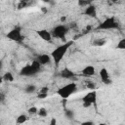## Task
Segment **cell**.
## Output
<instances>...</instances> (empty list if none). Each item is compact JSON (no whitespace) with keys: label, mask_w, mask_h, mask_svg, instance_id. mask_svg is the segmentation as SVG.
<instances>
[{"label":"cell","mask_w":125,"mask_h":125,"mask_svg":"<svg viewBox=\"0 0 125 125\" xmlns=\"http://www.w3.org/2000/svg\"><path fill=\"white\" fill-rule=\"evenodd\" d=\"M73 44V41L70 40V41H65L63 42L62 45H59L57 48H55L52 52H51V57H52V60L53 62H55L56 66H59L60 65V62L63 59V57L65 56L66 52L68 51V49L72 46Z\"/></svg>","instance_id":"6da1fadb"},{"label":"cell","mask_w":125,"mask_h":125,"mask_svg":"<svg viewBox=\"0 0 125 125\" xmlns=\"http://www.w3.org/2000/svg\"><path fill=\"white\" fill-rule=\"evenodd\" d=\"M42 69V65L35 60L33 61L31 63L24 65L23 67H21V69L20 70V75L21 76H34L36 74H38L39 72H41Z\"/></svg>","instance_id":"7a4b0ae2"},{"label":"cell","mask_w":125,"mask_h":125,"mask_svg":"<svg viewBox=\"0 0 125 125\" xmlns=\"http://www.w3.org/2000/svg\"><path fill=\"white\" fill-rule=\"evenodd\" d=\"M119 27L120 25L118 21L115 19L114 16H111L104 19L101 23H99L96 29L97 30H112V29H119Z\"/></svg>","instance_id":"3957f363"},{"label":"cell","mask_w":125,"mask_h":125,"mask_svg":"<svg viewBox=\"0 0 125 125\" xmlns=\"http://www.w3.org/2000/svg\"><path fill=\"white\" fill-rule=\"evenodd\" d=\"M69 26L68 24H58L56 26H54L51 30V33L53 35V38H57L60 39L63 42L66 41V35L69 31Z\"/></svg>","instance_id":"277c9868"},{"label":"cell","mask_w":125,"mask_h":125,"mask_svg":"<svg viewBox=\"0 0 125 125\" xmlns=\"http://www.w3.org/2000/svg\"><path fill=\"white\" fill-rule=\"evenodd\" d=\"M78 90L77 84L75 82H70L57 90V94L62 98V99H67L69 98L72 94H74Z\"/></svg>","instance_id":"5b68a950"},{"label":"cell","mask_w":125,"mask_h":125,"mask_svg":"<svg viewBox=\"0 0 125 125\" xmlns=\"http://www.w3.org/2000/svg\"><path fill=\"white\" fill-rule=\"evenodd\" d=\"M6 37L8 38V40L16 42V43H22V41L24 39V36L22 34V29L19 25L15 26L11 30H9L8 33L6 34Z\"/></svg>","instance_id":"8992f818"},{"label":"cell","mask_w":125,"mask_h":125,"mask_svg":"<svg viewBox=\"0 0 125 125\" xmlns=\"http://www.w3.org/2000/svg\"><path fill=\"white\" fill-rule=\"evenodd\" d=\"M97 99H98V95H97L96 90H91L89 93H87L82 98V105H83V107L87 108V107H90L91 105L95 104L97 103Z\"/></svg>","instance_id":"52a82bcc"},{"label":"cell","mask_w":125,"mask_h":125,"mask_svg":"<svg viewBox=\"0 0 125 125\" xmlns=\"http://www.w3.org/2000/svg\"><path fill=\"white\" fill-rule=\"evenodd\" d=\"M99 75H100V78L102 80V82L104 84V85H110L112 83V79H111V76L108 72V70L105 68V67H102L99 71Z\"/></svg>","instance_id":"ba28073f"},{"label":"cell","mask_w":125,"mask_h":125,"mask_svg":"<svg viewBox=\"0 0 125 125\" xmlns=\"http://www.w3.org/2000/svg\"><path fill=\"white\" fill-rule=\"evenodd\" d=\"M37 35L43 40V41H46V42H52V39H53V35L51 33V31L47 30V29H39L36 31Z\"/></svg>","instance_id":"9c48e42d"},{"label":"cell","mask_w":125,"mask_h":125,"mask_svg":"<svg viewBox=\"0 0 125 125\" xmlns=\"http://www.w3.org/2000/svg\"><path fill=\"white\" fill-rule=\"evenodd\" d=\"M36 61L43 66V65H46V64H49L51 62L52 60V57H51V54L48 55V54H41V55H38L37 58H36Z\"/></svg>","instance_id":"30bf717a"},{"label":"cell","mask_w":125,"mask_h":125,"mask_svg":"<svg viewBox=\"0 0 125 125\" xmlns=\"http://www.w3.org/2000/svg\"><path fill=\"white\" fill-rule=\"evenodd\" d=\"M59 75H60L62 78H64V79H73V78L76 76V74H75L71 69H69L68 67L62 68V69L60 71Z\"/></svg>","instance_id":"8fae6325"},{"label":"cell","mask_w":125,"mask_h":125,"mask_svg":"<svg viewBox=\"0 0 125 125\" xmlns=\"http://www.w3.org/2000/svg\"><path fill=\"white\" fill-rule=\"evenodd\" d=\"M81 73L85 77H91L96 74V68L94 65L89 64V65H86L85 67H83V69L81 70Z\"/></svg>","instance_id":"7c38bea8"},{"label":"cell","mask_w":125,"mask_h":125,"mask_svg":"<svg viewBox=\"0 0 125 125\" xmlns=\"http://www.w3.org/2000/svg\"><path fill=\"white\" fill-rule=\"evenodd\" d=\"M84 15H86L90 18H97V7L93 4L88 5L87 7H85Z\"/></svg>","instance_id":"4fadbf2b"},{"label":"cell","mask_w":125,"mask_h":125,"mask_svg":"<svg viewBox=\"0 0 125 125\" xmlns=\"http://www.w3.org/2000/svg\"><path fill=\"white\" fill-rule=\"evenodd\" d=\"M36 90H37V88H36V86H35L34 84H28V85H26V86L24 87V89H23V91H24L26 94H33V93L36 92Z\"/></svg>","instance_id":"5bb4252c"},{"label":"cell","mask_w":125,"mask_h":125,"mask_svg":"<svg viewBox=\"0 0 125 125\" xmlns=\"http://www.w3.org/2000/svg\"><path fill=\"white\" fill-rule=\"evenodd\" d=\"M27 119H28V116H27L26 114H24V113H21V114H20V115L17 117L16 123H17V124H23V123H25V122L27 121Z\"/></svg>","instance_id":"9a60e30c"},{"label":"cell","mask_w":125,"mask_h":125,"mask_svg":"<svg viewBox=\"0 0 125 125\" xmlns=\"http://www.w3.org/2000/svg\"><path fill=\"white\" fill-rule=\"evenodd\" d=\"M2 79H3L4 81H6V82H13V81H14V75H13L12 72L6 71V72L3 74Z\"/></svg>","instance_id":"2e32d148"},{"label":"cell","mask_w":125,"mask_h":125,"mask_svg":"<svg viewBox=\"0 0 125 125\" xmlns=\"http://www.w3.org/2000/svg\"><path fill=\"white\" fill-rule=\"evenodd\" d=\"M116 49H118V50H125V38H121L117 42Z\"/></svg>","instance_id":"e0dca14e"},{"label":"cell","mask_w":125,"mask_h":125,"mask_svg":"<svg viewBox=\"0 0 125 125\" xmlns=\"http://www.w3.org/2000/svg\"><path fill=\"white\" fill-rule=\"evenodd\" d=\"M37 115H39L40 117H47L48 115V111L45 107H41V108H38V113Z\"/></svg>","instance_id":"ac0fdd59"},{"label":"cell","mask_w":125,"mask_h":125,"mask_svg":"<svg viewBox=\"0 0 125 125\" xmlns=\"http://www.w3.org/2000/svg\"><path fill=\"white\" fill-rule=\"evenodd\" d=\"M94 0H78V5L80 7H87L88 5L92 4Z\"/></svg>","instance_id":"d6986e66"},{"label":"cell","mask_w":125,"mask_h":125,"mask_svg":"<svg viewBox=\"0 0 125 125\" xmlns=\"http://www.w3.org/2000/svg\"><path fill=\"white\" fill-rule=\"evenodd\" d=\"M93 44H94L95 46H98V47H102V46H104V45L105 44V40H104V39H102V38H100V39H97L96 41H94V42H93Z\"/></svg>","instance_id":"ffe728a7"},{"label":"cell","mask_w":125,"mask_h":125,"mask_svg":"<svg viewBox=\"0 0 125 125\" xmlns=\"http://www.w3.org/2000/svg\"><path fill=\"white\" fill-rule=\"evenodd\" d=\"M86 87L88 89H90V90H95L97 88V84L94 83V82H92V81H87L86 82Z\"/></svg>","instance_id":"44dd1931"},{"label":"cell","mask_w":125,"mask_h":125,"mask_svg":"<svg viewBox=\"0 0 125 125\" xmlns=\"http://www.w3.org/2000/svg\"><path fill=\"white\" fill-rule=\"evenodd\" d=\"M65 116L68 119H72L74 117V111L72 109H66L65 110Z\"/></svg>","instance_id":"7402d4cb"},{"label":"cell","mask_w":125,"mask_h":125,"mask_svg":"<svg viewBox=\"0 0 125 125\" xmlns=\"http://www.w3.org/2000/svg\"><path fill=\"white\" fill-rule=\"evenodd\" d=\"M28 113L30 114V115H34V114H37L38 113V108L36 107V106H31V107H29L28 108Z\"/></svg>","instance_id":"603a6c76"},{"label":"cell","mask_w":125,"mask_h":125,"mask_svg":"<svg viewBox=\"0 0 125 125\" xmlns=\"http://www.w3.org/2000/svg\"><path fill=\"white\" fill-rule=\"evenodd\" d=\"M48 92H49V88H48L47 86L42 87V88L38 91V93H45V94H48Z\"/></svg>","instance_id":"cb8c5ba5"},{"label":"cell","mask_w":125,"mask_h":125,"mask_svg":"<svg viewBox=\"0 0 125 125\" xmlns=\"http://www.w3.org/2000/svg\"><path fill=\"white\" fill-rule=\"evenodd\" d=\"M47 97H48V94H45V93H38V95H37V98L40 99V100L46 99Z\"/></svg>","instance_id":"d4e9b609"},{"label":"cell","mask_w":125,"mask_h":125,"mask_svg":"<svg viewBox=\"0 0 125 125\" xmlns=\"http://www.w3.org/2000/svg\"><path fill=\"white\" fill-rule=\"evenodd\" d=\"M81 124H82V125H93L94 122H93V121H84V122H82Z\"/></svg>","instance_id":"484cf974"},{"label":"cell","mask_w":125,"mask_h":125,"mask_svg":"<svg viewBox=\"0 0 125 125\" xmlns=\"http://www.w3.org/2000/svg\"><path fill=\"white\" fill-rule=\"evenodd\" d=\"M68 26H69V28H70V29H71V28H74V27H76V22L72 21V22H70V23L68 24Z\"/></svg>","instance_id":"4316f807"},{"label":"cell","mask_w":125,"mask_h":125,"mask_svg":"<svg viewBox=\"0 0 125 125\" xmlns=\"http://www.w3.org/2000/svg\"><path fill=\"white\" fill-rule=\"evenodd\" d=\"M50 124H51V125H56V124H57V120H56L55 118H52V120L50 121Z\"/></svg>","instance_id":"83f0119b"},{"label":"cell","mask_w":125,"mask_h":125,"mask_svg":"<svg viewBox=\"0 0 125 125\" xmlns=\"http://www.w3.org/2000/svg\"><path fill=\"white\" fill-rule=\"evenodd\" d=\"M111 3H117V2H119V0H109Z\"/></svg>","instance_id":"f1b7e54d"},{"label":"cell","mask_w":125,"mask_h":125,"mask_svg":"<svg viewBox=\"0 0 125 125\" xmlns=\"http://www.w3.org/2000/svg\"><path fill=\"white\" fill-rule=\"evenodd\" d=\"M29 1H32V0H21V2H25V3L29 2Z\"/></svg>","instance_id":"f546056e"}]
</instances>
